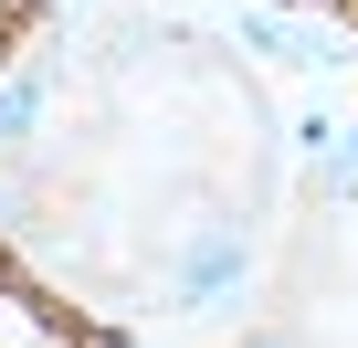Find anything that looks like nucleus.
Here are the masks:
<instances>
[{
    "instance_id": "4",
    "label": "nucleus",
    "mask_w": 358,
    "mask_h": 348,
    "mask_svg": "<svg viewBox=\"0 0 358 348\" xmlns=\"http://www.w3.org/2000/svg\"><path fill=\"white\" fill-rule=\"evenodd\" d=\"M316 11H358V0H316Z\"/></svg>"
},
{
    "instance_id": "3",
    "label": "nucleus",
    "mask_w": 358,
    "mask_h": 348,
    "mask_svg": "<svg viewBox=\"0 0 358 348\" xmlns=\"http://www.w3.org/2000/svg\"><path fill=\"white\" fill-rule=\"evenodd\" d=\"M11 11H22V0H0V32H11Z\"/></svg>"
},
{
    "instance_id": "2",
    "label": "nucleus",
    "mask_w": 358,
    "mask_h": 348,
    "mask_svg": "<svg viewBox=\"0 0 358 348\" xmlns=\"http://www.w3.org/2000/svg\"><path fill=\"white\" fill-rule=\"evenodd\" d=\"M32 116H43V95H32V85H0V148L32 137Z\"/></svg>"
},
{
    "instance_id": "1",
    "label": "nucleus",
    "mask_w": 358,
    "mask_h": 348,
    "mask_svg": "<svg viewBox=\"0 0 358 348\" xmlns=\"http://www.w3.org/2000/svg\"><path fill=\"white\" fill-rule=\"evenodd\" d=\"M232 274H243V232H201L190 253H179L169 295H179V306H211V295H232Z\"/></svg>"
}]
</instances>
